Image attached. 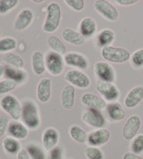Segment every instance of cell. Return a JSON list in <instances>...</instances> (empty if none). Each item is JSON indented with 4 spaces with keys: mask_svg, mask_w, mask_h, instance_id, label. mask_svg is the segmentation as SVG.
Here are the masks:
<instances>
[{
    "mask_svg": "<svg viewBox=\"0 0 143 159\" xmlns=\"http://www.w3.org/2000/svg\"><path fill=\"white\" fill-rule=\"evenodd\" d=\"M61 8L57 3H50L47 7V17L43 24V30L47 33L55 32L61 22Z\"/></svg>",
    "mask_w": 143,
    "mask_h": 159,
    "instance_id": "cell-1",
    "label": "cell"
},
{
    "mask_svg": "<svg viewBox=\"0 0 143 159\" xmlns=\"http://www.w3.org/2000/svg\"><path fill=\"white\" fill-rule=\"evenodd\" d=\"M21 119L25 126L30 129H37L40 124L39 108L33 102L26 101L22 105Z\"/></svg>",
    "mask_w": 143,
    "mask_h": 159,
    "instance_id": "cell-2",
    "label": "cell"
},
{
    "mask_svg": "<svg viewBox=\"0 0 143 159\" xmlns=\"http://www.w3.org/2000/svg\"><path fill=\"white\" fill-rule=\"evenodd\" d=\"M102 57L106 61L114 64H122L131 58V54L127 49L122 48H114L112 46L103 48L101 50Z\"/></svg>",
    "mask_w": 143,
    "mask_h": 159,
    "instance_id": "cell-3",
    "label": "cell"
},
{
    "mask_svg": "<svg viewBox=\"0 0 143 159\" xmlns=\"http://www.w3.org/2000/svg\"><path fill=\"white\" fill-rule=\"evenodd\" d=\"M0 107L6 113L11 116L14 121H18L20 118H21L22 107L21 106L20 102L18 101V99L14 96L7 95L4 98H2L0 101Z\"/></svg>",
    "mask_w": 143,
    "mask_h": 159,
    "instance_id": "cell-4",
    "label": "cell"
},
{
    "mask_svg": "<svg viewBox=\"0 0 143 159\" xmlns=\"http://www.w3.org/2000/svg\"><path fill=\"white\" fill-rule=\"evenodd\" d=\"M94 7H95V9L97 10V12L100 15H102L105 19H107V21L115 22L118 20L119 13H118L117 9L108 1H105V0L95 1Z\"/></svg>",
    "mask_w": 143,
    "mask_h": 159,
    "instance_id": "cell-5",
    "label": "cell"
},
{
    "mask_svg": "<svg viewBox=\"0 0 143 159\" xmlns=\"http://www.w3.org/2000/svg\"><path fill=\"white\" fill-rule=\"evenodd\" d=\"M81 119L89 126L97 128V129L103 128V126L106 123L103 115L101 114L99 110H97V109L89 108L88 110L84 111L82 113Z\"/></svg>",
    "mask_w": 143,
    "mask_h": 159,
    "instance_id": "cell-6",
    "label": "cell"
},
{
    "mask_svg": "<svg viewBox=\"0 0 143 159\" xmlns=\"http://www.w3.org/2000/svg\"><path fill=\"white\" fill-rule=\"evenodd\" d=\"M46 68L50 74L57 76L60 75L64 71V61L61 55L50 52L46 57Z\"/></svg>",
    "mask_w": 143,
    "mask_h": 159,
    "instance_id": "cell-7",
    "label": "cell"
},
{
    "mask_svg": "<svg viewBox=\"0 0 143 159\" xmlns=\"http://www.w3.org/2000/svg\"><path fill=\"white\" fill-rule=\"evenodd\" d=\"M65 80L70 85L80 89H86L90 85V80L84 72L78 70H70L65 74Z\"/></svg>",
    "mask_w": 143,
    "mask_h": 159,
    "instance_id": "cell-8",
    "label": "cell"
},
{
    "mask_svg": "<svg viewBox=\"0 0 143 159\" xmlns=\"http://www.w3.org/2000/svg\"><path fill=\"white\" fill-rule=\"evenodd\" d=\"M141 126L140 116H131L129 117L122 128V136L126 140H132L137 136Z\"/></svg>",
    "mask_w": 143,
    "mask_h": 159,
    "instance_id": "cell-9",
    "label": "cell"
},
{
    "mask_svg": "<svg viewBox=\"0 0 143 159\" xmlns=\"http://www.w3.org/2000/svg\"><path fill=\"white\" fill-rule=\"evenodd\" d=\"M97 89L99 94L107 101H115L119 98L120 92L114 83L107 81H99Z\"/></svg>",
    "mask_w": 143,
    "mask_h": 159,
    "instance_id": "cell-10",
    "label": "cell"
},
{
    "mask_svg": "<svg viewBox=\"0 0 143 159\" xmlns=\"http://www.w3.org/2000/svg\"><path fill=\"white\" fill-rule=\"evenodd\" d=\"M111 137V133L107 129H98L90 132L88 135V143L91 147H100L102 145H105L109 141V139Z\"/></svg>",
    "mask_w": 143,
    "mask_h": 159,
    "instance_id": "cell-11",
    "label": "cell"
},
{
    "mask_svg": "<svg viewBox=\"0 0 143 159\" xmlns=\"http://www.w3.org/2000/svg\"><path fill=\"white\" fill-rule=\"evenodd\" d=\"M94 72L101 81L113 83L114 80V69L106 62H98L94 65Z\"/></svg>",
    "mask_w": 143,
    "mask_h": 159,
    "instance_id": "cell-12",
    "label": "cell"
},
{
    "mask_svg": "<svg viewBox=\"0 0 143 159\" xmlns=\"http://www.w3.org/2000/svg\"><path fill=\"white\" fill-rule=\"evenodd\" d=\"M33 13L30 9H23L18 14L14 23V29L17 31H22L26 30L33 21Z\"/></svg>",
    "mask_w": 143,
    "mask_h": 159,
    "instance_id": "cell-13",
    "label": "cell"
},
{
    "mask_svg": "<svg viewBox=\"0 0 143 159\" xmlns=\"http://www.w3.org/2000/svg\"><path fill=\"white\" fill-rule=\"evenodd\" d=\"M81 102L87 107L97 110L107 108V102L102 98L92 93H85L81 97Z\"/></svg>",
    "mask_w": 143,
    "mask_h": 159,
    "instance_id": "cell-14",
    "label": "cell"
},
{
    "mask_svg": "<svg viewBox=\"0 0 143 159\" xmlns=\"http://www.w3.org/2000/svg\"><path fill=\"white\" fill-rule=\"evenodd\" d=\"M143 100V87L138 86L131 89L124 98V106L127 108H134Z\"/></svg>",
    "mask_w": 143,
    "mask_h": 159,
    "instance_id": "cell-15",
    "label": "cell"
},
{
    "mask_svg": "<svg viewBox=\"0 0 143 159\" xmlns=\"http://www.w3.org/2000/svg\"><path fill=\"white\" fill-rule=\"evenodd\" d=\"M64 63L69 66L77 67L80 69H86L88 67V60L84 56L77 52H70L64 56Z\"/></svg>",
    "mask_w": 143,
    "mask_h": 159,
    "instance_id": "cell-16",
    "label": "cell"
},
{
    "mask_svg": "<svg viewBox=\"0 0 143 159\" xmlns=\"http://www.w3.org/2000/svg\"><path fill=\"white\" fill-rule=\"evenodd\" d=\"M52 83L48 78L40 80L37 87V98L41 103H47L51 98Z\"/></svg>",
    "mask_w": 143,
    "mask_h": 159,
    "instance_id": "cell-17",
    "label": "cell"
},
{
    "mask_svg": "<svg viewBox=\"0 0 143 159\" xmlns=\"http://www.w3.org/2000/svg\"><path fill=\"white\" fill-rule=\"evenodd\" d=\"M59 141L58 131L54 128L46 129L42 135V143L46 150H52L54 148L57 147Z\"/></svg>",
    "mask_w": 143,
    "mask_h": 159,
    "instance_id": "cell-18",
    "label": "cell"
},
{
    "mask_svg": "<svg viewBox=\"0 0 143 159\" xmlns=\"http://www.w3.org/2000/svg\"><path fill=\"white\" fill-rule=\"evenodd\" d=\"M31 67L36 75H42L46 71V58L40 51H35L32 54Z\"/></svg>",
    "mask_w": 143,
    "mask_h": 159,
    "instance_id": "cell-19",
    "label": "cell"
},
{
    "mask_svg": "<svg viewBox=\"0 0 143 159\" xmlns=\"http://www.w3.org/2000/svg\"><path fill=\"white\" fill-rule=\"evenodd\" d=\"M75 101V89L72 85H66L61 93V103L65 109H72Z\"/></svg>",
    "mask_w": 143,
    "mask_h": 159,
    "instance_id": "cell-20",
    "label": "cell"
},
{
    "mask_svg": "<svg viewBox=\"0 0 143 159\" xmlns=\"http://www.w3.org/2000/svg\"><path fill=\"white\" fill-rule=\"evenodd\" d=\"M80 33L84 38H90L97 30V23L91 17H84L80 22Z\"/></svg>",
    "mask_w": 143,
    "mask_h": 159,
    "instance_id": "cell-21",
    "label": "cell"
},
{
    "mask_svg": "<svg viewBox=\"0 0 143 159\" xmlns=\"http://www.w3.org/2000/svg\"><path fill=\"white\" fill-rule=\"evenodd\" d=\"M107 111L109 117L114 122H120L125 118L126 113L119 103L112 102L107 106Z\"/></svg>",
    "mask_w": 143,
    "mask_h": 159,
    "instance_id": "cell-22",
    "label": "cell"
},
{
    "mask_svg": "<svg viewBox=\"0 0 143 159\" xmlns=\"http://www.w3.org/2000/svg\"><path fill=\"white\" fill-rule=\"evenodd\" d=\"M7 131L9 134L16 139H23L28 136L29 131L27 127L21 123L12 122L9 123Z\"/></svg>",
    "mask_w": 143,
    "mask_h": 159,
    "instance_id": "cell-23",
    "label": "cell"
},
{
    "mask_svg": "<svg viewBox=\"0 0 143 159\" xmlns=\"http://www.w3.org/2000/svg\"><path fill=\"white\" fill-rule=\"evenodd\" d=\"M62 37L66 42L74 46H81V44L84 43V37L78 31H75L69 28L63 30Z\"/></svg>",
    "mask_w": 143,
    "mask_h": 159,
    "instance_id": "cell-24",
    "label": "cell"
},
{
    "mask_svg": "<svg viewBox=\"0 0 143 159\" xmlns=\"http://www.w3.org/2000/svg\"><path fill=\"white\" fill-rule=\"evenodd\" d=\"M3 60L7 65L15 69H22L24 66V61L21 57L14 53H7L3 56Z\"/></svg>",
    "mask_w": 143,
    "mask_h": 159,
    "instance_id": "cell-25",
    "label": "cell"
},
{
    "mask_svg": "<svg viewBox=\"0 0 143 159\" xmlns=\"http://www.w3.org/2000/svg\"><path fill=\"white\" fill-rule=\"evenodd\" d=\"M114 39V33L112 30L105 29L101 30L98 36V45L99 47L106 48L109 47L111 44L113 43Z\"/></svg>",
    "mask_w": 143,
    "mask_h": 159,
    "instance_id": "cell-26",
    "label": "cell"
},
{
    "mask_svg": "<svg viewBox=\"0 0 143 159\" xmlns=\"http://www.w3.org/2000/svg\"><path fill=\"white\" fill-rule=\"evenodd\" d=\"M6 76L9 80H12L16 83L22 82L26 80V72L22 71L21 69H15L13 67H7L6 68Z\"/></svg>",
    "mask_w": 143,
    "mask_h": 159,
    "instance_id": "cell-27",
    "label": "cell"
},
{
    "mask_svg": "<svg viewBox=\"0 0 143 159\" xmlns=\"http://www.w3.org/2000/svg\"><path fill=\"white\" fill-rule=\"evenodd\" d=\"M69 134L72 139L78 143H84L88 139V135L85 130L78 125L72 126L69 130Z\"/></svg>",
    "mask_w": 143,
    "mask_h": 159,
    "instance_id": "cell-28",
    "label": "cell"
},
{
    "mask_svg": "<svg viewBox=\"0 0 143 159\" xmlns=\"http://www.w3.org/2000/svg\"><path fill=\"white\" fill-rule=\"evenodd\" d=\"M48 44L50 48L55 53H57L59 55H64L66 52L64 44L61 41V39L55 35H52L48 39Z\"/></svg>",
    "mask_w": 143,
    "mask_h": 159,
    "instance_id": "cell-29",
    "label": "cell"
},
{
    "mask_svg": "<svg viewBox=\"0 0 143 159\" xmlns=\"http://www.w3.org/2000/svg\"><path fill=\"white\" fill-rule=\"evenodd\" d=\"M3 148L7 152H8L9 154H18L20 149V143L19 141L14 139V138L7 137L6 139H4L3 140Z\"/></svg>",
    "mask_w": 143,
    "mask_h": 159,
    "instance_id": "cell-30",
    "label": "cell"
},
{
    "mask_svg": "<svg viewBox=\"0 0 143 159\" xmlns=\"http://www.w3.org/2000/svg\"><path fill=\"white\" fill-rule=\"evenodd\" d=\"M17 47V42L12 37H6L0 39V53H10Z\"/></svg>",
    "mask_w": 143,
    "mask_h": 159,
    "instance_id": "cell-31",
    "label": "cell"
},
{
    "mask_svg": "<svg viewBox=\"0 0 143 159\" xmlns=\"http://www.w3.org/2000/svg\"><path fill=\"white\" fill-rule=\"evenodd\" d=\"M19 4L18 0H0V15H6Z\"/></svg>",
    "mask_w": 143,
    "mask_h": 159,
    "instance_id": "cell-32",
    "label": "cell"
},
{
    "mask_svg": "<svg viewBox=\"0 0 143 159\" xmlns=\"http://www.w3.org/2000/svg\"><path fill=\"white\" fill-rule=\"evenodd\" d=\"M131 148V152L137 155L143 153V134H139L132 139Z\"/></svg>",
    "mask_w": 143,
    "mask_h": 159,
    "instance_id": "cell-33",
    "label": "cell"
},
{
    "mask_svg": "<svg viewBox=\"0 0 143 159\" xmlns=\"http://www.w3.org/2000/svg\"><path fill=\"white\" fill-rule=\"evenodd\" d=\"M85 156L88 159H103L104 154L97 147H88L85 149Z\"/></svg>",
    "mask_w": 143,
    "mask_h": 159,
    "instance_id": "cell-34",
    "label": "cell"
},
{
    "mask_svg": "<svg viewBox=\"0 0 143 159\" xmlns=\"http://www.w3.org/2000/svg\"><path fill=\"white\" fill-rule=\"evenodd\" d=\"M17 87V83L12 80H4L0 81V95L6 94Z\"/></svg>",
    "mask_w": 143,
    "mask_h": 159,
    "instance_id": "cell-35",
    "label": "cell"
},
{
    "mask_svg": "<svg viewBox=\"0 0 143 159\" xmlns=\"http://www.w3.org/2000/svg\"><path fill=\"white\" fill-rule=\"evenodd\" d=\"M131 61L135 68L143 67V48L136 50L131 57Z\"/></svg>",
    "mask_w": 143,
    "mask_h": 159,
    "instance_id": "cell-36",
    "label": "cell"
},
{
    "mask_svg": "<svg viewBox=\"0 0 143 159\" xmlns=\"http://www.w3.org/2000/svg\"><path fill=\"white\" fill-rule=\"evenodd\" d=\"M27 150L31 159H45V155L41 148L35 145H30L27 148Z\"/></svg>",
    "mask_w": 143,
    "mask_h": 159,
    "instance_id": "cell-37",
    "label": "cell"
},
{
    "mask_svg": "<svg viewBox=\"0 0 143 159\" xmlns=\"http://www.w3.org/2000/svg\"><path fill=\"white\" fill-rule=\"evenodd\" d=\"M65 4L71 7L72 9H73L74 11H82L84 8V1L83 0H66Z\"/></svg>",
    "mask_w": 143,
    "mask_h": 159,
    "instance_id": "cell-38",
    "label": "cell"
},
{
    "mask_svg": "<svg viewBox=\"0 0 143 159\" xmlns=\"http://www.w3.org/2000/svg\"><path fill=\"white\" fill-rule=\"evenodd\" d=\"M62 148L60 147H56L50 150L49 159H63Z\"/></svg>",
    "mask_w": 143,
    "mask_h": 159,
    "instance_id": "cell-39",
    "label": "cell"
},
{
    "mask_svg": "<svg viewBox=\"0 0 143 159\" xmlns=\"http://www.w3.org/2000/svg\"><path fill=\"white\" fill-rule=\"evenodd\" d=\"M9 121L6 117H0V137H2L8 130Z\"/></svg>",
    "mask_w": 143,
    "mask_h": 159,
    "instance_id": "cell-40",
    "label": "cell"
},
{
    "mask_svg": "<svg viewBox=\"0 0 143 159\" xmlns=\"http://www.w3.org/2000/svg\"><path fill=\"white\" fill-rule=\"evenodd\" d=\"M115 3L117 5L126 7V6H132V5L136 4V3H138V1L137 0H116Z\"/></svg>",
    "mask_w": 143,
    "mask_h": 159,
    "instance_id": "cell-41",
    "label": "cell"
},
{
    "mask_svg": "<svg viewBox=\"0 0 143 159\" xmlns=\"http://www.w3.org/2000/svg\"><path fill=\"white\" fill-rule=\"evenodd\" d=\"M17 159H31L27 149H21L17 154Z\"/></svg>",
    "mask_w": 143,
    "mask_h": 159,
    "instance_id": "cell-42",
    "label": "cell"
},
{
    "mask_svg": "<svg viewBox=\"0 0 143 159\" xmlns=\"http://www.w3.org/2000/svg\"><path fill=\"white\" fill-rule=\"evenodd\" d=\"M122 159H143L141 156L137 155V154H134V153H131V152H128V153H125L123 155V157Z\"/></svg>",
    "mask_w": 143,
    "mask_h": 159,
    "instance_id": "cell-43",
    "label": "cell"
},
{
    "mask_svg": "<svg viewBox=\"0 0 143 159\" xmlns=\"http://www.w3.org/2000/svg\"><path fill=\"white\" fill-rule=\"evenodd\" d=\"M5 72H6V68L3 65H0V78L3 76V74L5 73Z\"/></svg>",
    "mask_w": 143,
    "mask_h": 159,
    "instance_id": "cell-44",
    "label": "cell"
},
{
    "mask_svg": "<svg viewBox=\"0 0 143 159\" xmlns=\"http://www.w3.org/2000/svg\"><path fill=\"white\" fill-rule=\"evenodd\" d=\"M33 2H34V3H42L43 1L42 0H39V1H36V0H33Z\"/></svg>",
    "mask_w": 143,
    "mask_h": 159,
    "instance_id": "cell-45",
    "label": "cell"
},
{
    "mask_svg": "<svg viewBox=\"0 0 143 159\" xmlns=\"http://www.w3.org/2000/svg\"><path fill=\"white\" fill-rule=\"evenodd\" d=\"M1 34H2V30H1V29H0V37H1Z\"/></svg>",
    "mask_w": 143,
    "mask_h": 159,
    "instance_id": "cell-46",
    "label": "cell"
},
{
    "mask_svg": "<svg viewBox=\"0 0 143 159\" xmlns=\"http://www.w3.org/2000/svg\"><path fill=\"white\" fill-rule=\"evenodd\" d=\"M69 159H72V158H69Z\"/></svg>",
    "mask_w": 143,
    "mask_h": 159,
    "instance_id": "cell-47",
    "label": "cell"
},
{
    "mask_svg": "<svg viewBox=\"0 0 143 159\" xmlns=\"http://www.w3.org/2000/svg\"><path fill=\"white\" fill-rule=\"evenodd\" d=\"M0 108H1V107H0Z\"/></svg>",
    "mask_w": 143,
    "mask_h": 159,
    "instance_id": "cell-48",
    "label": "cell"
}]
</instances>
